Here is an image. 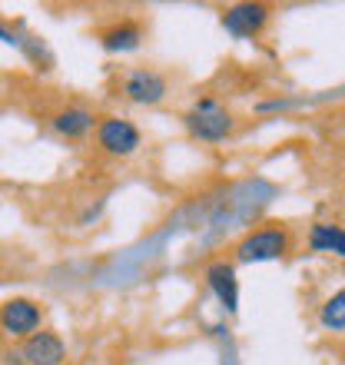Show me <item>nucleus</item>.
I'll use <instances>...</instances> for the list:
<instances>
[{
	"mask_svg": "<svg viewBox=\"0 0 345 365\" xmlns=\"http://www.w3.org/2000/svg\"><path fill=\"white\" fill-rule=\"evenodd\" d=\"M296 246V236L286 222L279 220H266L252 226L236 246H232V259L249 266V262H272V259H286Z\"/></svg>",
	"mask_w": 345,
	"mask_h": 365,
	"instance_id": "obj_1",
	"label": "nucleus"
},
{
	"mask_svg": "<svg viewBox=\"0 0 345 365\" xmlns=\"http://www.w3.org/2000/svg\"><path fill=\"white\" fill-rule=\"evenodd\" d=\"M182 126L196 143H222L236 133V116L216 96H202L182 113Z\"/></svg>",
	"mask_w": 345,
	"mask_h": 365,
	"instance_id": "obj_2",
	"label": "nucleus"
},
{
	"mask_svg": "<svg viewBox=\"0 0 345 365\" xmlns=\"http://www.w3.org/2000/svg\"><path fill=\"white\" fill-rule=\"evenodd\" d=\"M93 143L103 156H113V160H130L133 153H140L143 146V130L126 120V116H100L93 126Z\"/></svg>",
	"mask_w": 345,
	"mask_h": 365,
	"instance_id": "obj_3",
	"label": "nucleus"
},
{
	"mask_svg": "<svg viewBox=\"0 0 345 365\" xmlns=\"http://www.w3.org/2000/svg\"><path fill=\"white\" fill-rule=\"evenodd\" d=\"M43 319H47L43 302H37V299H30V296H14L0 302V332L10 342H24L34 332H40Z\"/></svg>",
	"mask_w": 345,
	"mask_h": 365,
	"instance_id": "obj_4",
	"label": "nucleus"
},
{
	"mask_svg": "<svg viewBox=\"0 0 345 365\" xmlns=\"http://www.w3.org/2000/svg\"><path fill=\"white\" fill-rule=\"evenodd\" d=\"M120 96L133 106H160L170 96V77L153 67H133L120 77Z\"/></svg>",
	"mask_w": 345,
	"mask_h": 365,
	"instance_id": "obj_5",
	"label": "nucleus"
},
{
	"mask_svg": "<svg viewBox=\"0 0 345 365\" xmlns=\"http://www.w3.org/2000/svg\"><path fill=\"white\" fill-rule=\"evenodd\" d=\"M272 20V7L269 4H232V7L222 10L220 24L226 27V34H232L236 40H252V37H262Z\"/></svg>",
	"mask_w": 345,
	"mask_h": 365,
	"instance_id": "obj_6",
	"label": "nucleus"
},
{
	"mask_svg": "<svg viewBox=\"0 0 345 365\" xmlns=\"http://www.w3.org/2000/svg\"><path fill=\"white\" fill-rule=\"evenodd\" d=\"M20 362L24 365H63L67 362V342L53 329H40L20 342Z\"/></svg>",
	"mask_w": 345,
	"mask_h": 365,
	"instance_id": "obj_7",
	"label": "nucleus"
},
{
	"mask_svg": "<svg viewBox=\"0 0 345 365\" xmlns=\"http://www.w3.org/2000/svg\"><path fill=\"white\" fill-rule=\"evenodd\" d=\"M100 116L83 103H67L60 106L57 113L50 116V130L60 136V140H70V143H83L86 136L93 133V126Z\"/></svg>",
	"mask_w": 345,
	"mask_h": 365,
	"instance_id": "obj_8",
	"label": "nucleus"
},
{
	"mask_svg": "<svg viewBox=\"0 0 345 365\" xmlns=\"http://www.w3.org/2000/svg\"><path fill=\"white\" fill-rule=\"evenodd\" d=\"M96 40H100V47H103L106 53H133V50L143 47L146 27L133 17H123V20H113V24H106V27L96 30Z\"/></svg>",
	"mask_w": 345,
	"mask_h": 365,
	"instance_id": "obj_9",
	"label": "nucleus"
},
{
	"mask_svg": "<svg viewBox=\"0 0 345 365\" xmlns=\"http://www.w3.org/2000/svg\"><path fill=\"white\" fill-rule=\"evenodd\" d=\"M202 279H206L210 292L216 296V302H220L230 316H236V309H240V279H236V262H226V259L210 262L206 272H202Z\"/></svg>",
	"mask_w": 345,
	"mask_h": 365,
	"instance_id": "obj_10",
	"label": "nucleus"
},
{
	"mask_svg": "<svg viewBox=\"0 0 345 365\" xmlns=\"http://www.w3.org/2000/svg\"><path fill=\"white\" fill-rule=\"evenodd\" d=\"M309 250L329 252V256L345 259V226H336V222H312V230H309Z\"/></svg>",
	"mask_w": 345,
	"mask_h": 365,
	"instance_id": "obj_11",
	"label": "nucleus"
},
{
	"mask_svg": "<svg viewBox=\"0 0 345 365\" xmlns=\"http://www.w3.org/2000/svg\"><path fill=\"white\" fill-rule=\"evenodd\" d=\"M319 326L332 332V336H345V286L322 302L319 309Z\"/></svg>",
	"mask_w": 345,
	"mask_h": 365,
	"instance_id": "obj_12",
	"label": "nucleus"
},
{
	"mask_svg": "<svg viewBox=\"0 0 345 365\" xmlns=\"http://www.w3.org/2000/svg\"><path fill=\"white\" fill-rule=\"evenodd\" d=\"M0 40H4V43H14V47H24V40H20L17 34H14V27H7L4 20H0Z\"/></svg>",
	"mask_w": 345,
	"mask_h": 365,
	"instance_id": "obj_13",
	"label": "nucleus"
}]
</instances>
